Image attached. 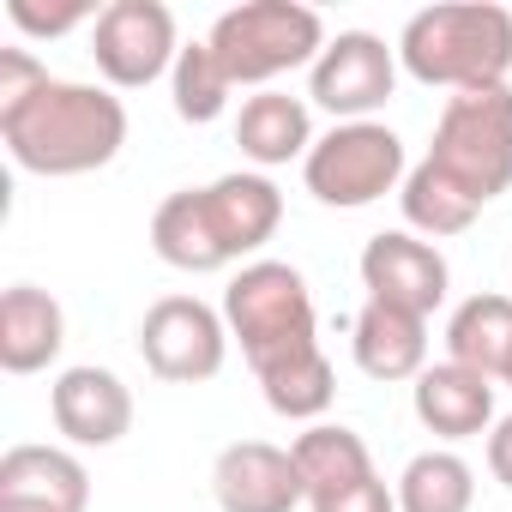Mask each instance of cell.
<instances>
[{
    "instance_id": "cell-5",
    "label": "cell",
    "mask_w": 512,
    "mask_h": 512,
    "mask_svg": "<svg viewBox=\"0 0 512 512\" xmlns=\"http://www.w3.org/2000/svg\"><path fill=\"white\" fill-rule=\"evenodd\" d=\"M205 43L223 61L229 85L272 91V79H284L296 67H314L332 37H326V19L314 7H302V0H247V7H229L211 25Z\"/></svg>"
},
{
    "instance_id": "cell-17",
    "label": "cell",
    "mask_w": 512,
    "mask_h": 512,
    "mask_svg": "<svg viewBox=\"0 0 512 512\" xmlns=\"http://www.w3.org/2000/svg\"><path fill=\"white\" fill-rule=\"evenodd\" d=\"M67 350V314L49 290L13 284L0 296V368L7 374H43Z\"/></svg>"
},
{
    "instance_id": "cell-9",
    "label": "cell",
    "mask_w": 512,
    "mask_h": 512,
    "mask_svg": "<svg viewBox=\"0 0 512 512\" xmlns=\"http://www.w3.org/2000/svg\"><path fill=\"white\" fill-rule=\"evenodd\" d=\"M398 49H386V37L374 31H338L320 61L308 67V97L338 121H374V109L392 103L398 91Z\"/></svg>"
},
{
    "instance_id": "cell-28",
    "label": "cell",
    "mask_w": 512,
    "mask_h": 512,
    "mask_svg": "<svg viewBox=\"0 0 512 512\" xmlns=\"http://www.w3.org/2000/svg\"><path fill=\"white\" fill-rule=\"evenodd\" d=\"M0 512H49V506H25V500H0Z\"/></svg>"
},
{
    "instance_id": "cell-11",
    "label": "cell",
    "mask_w": 512,
    "mask_h": 512,
    "mask_svg": "<svg viewBox=\"0 0 512 512\" xmlns=\"http://www.w3.org/2000/svg\"><path fill=\"white\" fill-rule=\"evenodd\" d=\"M211 500H217V512H296V506H308V488H302L290 446L235 440L211 464Z\"/></svg>"
},
{
    "instance_id": "cell-23",
    "label": "cell",
    "mask_w": 512,
    "mask_h": 512,
    "mask_svg": "<svg viewBox=\"0 0 512 512\" xmlns=\"http://www.w3.org/2000/svg\"><path fill=\"white\" fill-rule=\"evenodd\" d=\"M169 97H175V115H181L187 127H211V121L229 109L235 85H229V73H223V61L211 55L205 37H199V43H181L175 73H169Z\"/></svg>"
},
{
    "instance_id": "cell-13",
    "label": "cell",
    "mask_w": 512,
    "mask_h": 512,
    "mask_svg": "<svg viewBox=\"0 0 512 512\" xmlns=\"http://www.w3.org/2000/svg\"><path fill=\"white\" fill-rule=\"evenodd\" d=\"M199 199H205V223H211V235H217L229 266L247 260V253H260L278 235V223H284V193L260 169L217 175L211 187H199Z\"/></svg>"
},
{
    "instance_id": "cell-25",
    "label": "cell",
    "mask_w": 512,
    "mask_h": 512,
    "mask_svg": "<svg viewBox=\"0 0 512 512\" xmlns=\"http://www.w3.org/2000/svg\"><path fill=\"white\" fill-rule=\"evenodd\" d=\"M7 19H13L25 37H67V31H79V25H97V7H91V0H61V7L7 0Z\"/></svg>"
},
{
    "instance_id": "cell-8",
    "label": "cell",
    "mask_w": 512,
    "mask_h": 512,
    "mask_svg": "<svg viewBox=\"0 0 512 512\" xmlns=\"http://www.w3.org/2000/svg\"><path fill=\"white\" fill-rule=\"evenodd\" d=\"M181 37L163 0H109L91 25V61L115 91H145L163 73H175Z\"/></svg>"
},
{
    "instance_id": "cell-19",
    "label": "cell",
    "mask_w": 512,
    "mask_h": 512,
    "mask_svg": "<svg viewBox=\"0 0 512 512\" xmlns=\"http://www.w3.org/2000/svg\"><path fill=\"white\" fill-rule=\"evenodd\" d=\"M290 458H296V470H302L308 506H314V500H332V494H344V488H356V482H368V476H380L368 440H362L356 428H344V422H314V428H302L296 446H290Z\"/></svg>"
},
{
    "instance_id": "cell-12",
    "label": "cell",
    "mask_w": 512,
    "mask_h": 512,
    "mask_svg": "<svg viewBox=\"0 0 512 512\" xmlns=\"http://www.w3.org/2000/svg\"><path fill=\"white\" fill-rule=\"evenodd\" d=\"M49 416L55 428L67 434V446H121L133 434V392L115 368H97V362H79V368H61L55 386H49Z\"/></svg>"
},
{
    "instance_id": "cell-7",
    "label": "cell",
    "mask_w": 512,
    "mask_h": 512,
    "mask_svg": "<svg viewBox=\"0 0 512 512\" xmlns=\"http://www.w3.org/2000/svg\"><path fill=\"white\" fill-rule=\"evenodd\" d=\"M139 356L169 386H205L229 362V320L199 296H163L139 320Z\"/></svg>"
},
{
    "instance_id": "cell-21",
    "label": "cell",
    "mask_w": 512,
    "mask_h": 512,
    "mask_svg": "<svg viewBox=\"0 0 512 512\" xmlns=\"http://www.w3.org/2000/svg\"><path fill=\"white\" fill-rule=\"evenodd\" d=\"M151 253H157L163 266H175V272H193V278L229 266L223 247H217V235H211V223H205L199 187H181V193H169L151 211Z\"/></svg>"
},
{
    "instance_id": "cell-1",
    "label": "cell",
    "mask_w": 512,
    "mask_h": 512,
    "mask_svg": "<svg viewBox=\"0 0 512 512\" xmlns=\"http://www.w3.org/2000/svg\"><path fill=\"white\" fill-rule=\"evenodd\" d=\"M512 187V85L458 91L446 97L428 157L404 175L398 205L404 223L428 241L464 235L482 205H494Z\"/></svg>"
},
{
    "instance_id": "cell-20",
    "label": "cell",
    "mask_w": 512,
    "mask_h": 512,
    "mask_svg": "<svg viewBox=\"0 0 512 512\" xmlns=\"http://www.w3.org/2000/svg\"><path fill=\"white\" fill-rule=\"evenodd\" d=\"M446 362L500 380L512 362V296H470L446 320Z\"/></svg>"
},
{
    "instance_id": "cell-2",
    "label": "cell",
    "mask_w": 512,
    "mask_h": 512,
    "mask_svg": "<svg viewBox=\"0 0 512 512\" xmlns=\"http://www.w3.org/2000/svg\"><path fill=\"white\" fill-rule=\"evenodd\" d=\"M0 145L25 175H91L109 169L127 145V103L103 85H79V79H49L31 109H19L13 121H0Z\"/></svg>"
},
{
    "instance_id": "cell-22",
    "label": "cell",
    "mask_w": 512,
    "mask_h": 512,
    "mask_svg": "<svg viewBox=\"0 0 512 512\" xmlns=\"http://www.w3.org/2000/svg\"><path fill=\"white\" fill-rule=\"evenodd\" d=\"M476 506V470L452 452H416L398 476V512H470Z\"/></svg>"
},
{
    "instance_id": "cell-16",
    "label": "cell",
    "mask_w": 512,
    "mask_h": 512,
    "mask_svg": "<svg viewBox=\"0 0 512 512\" xmlns=\"http://www.w3.org/2000/svg\"><path fill=\"white\" fill-rule=\"evenodd\" d=\"M350 350H356V368L368 380H416L428 368V320L422 314H404L392 302H362L356 326H350Z\"/></svg>"
},
{
    "instance_id": "cell-26",
    "label": "cell",
    "mask_w": 512,
    "mask_h": 512,
    "mask_svg": "<svg viewBox=\"0 0 512 512\" xmlns=\"http://www.w3.org/2000/svg\"><path fill=\"white\" fill-rule=\"evenodd\" d=\"M314 512H398V488L368 476V482H356V488H344L332 500H314Z\"/></svg>"
},
{
    "instance_id": "cell-15",
    "label": "cell",
    "mask_w": 512,
    "mask_h": 512,
    "mask_svg": "<svg viewBox=\"0 0 512 512\" xmlns=\"http://www.w3.org/2000/svg\"><path fill=\"white\" fill-rule=\"evenodd\" d=\"M0 500H25L49 512H85L91 506V470L67 446H7L0 458Z\"/></svg>"
},
{
    "instance_id": "cell-4",
    "label": "cell",
    "mask_w": 512,
    "mask_h": 512,
    "mask_svg": "<svg viewBox=\"0 0 512 512\" xmlns=\"http://www.w3.org/2000/svg\"><path fill=\"white\" fill-rule=\"evenodd\" d=\"M398 67L416 85L440 91H488L512 73V13L488 0H446V7L410 13L398 31Z\"/></svg>"
},
{
    "instance_id": "cell-27",
    "label": "cell",
    "mask_w": 512,
    "mask_h": 512,
    "mask_svg": "<svg viewBox=\"0 0 512 512\" xmlns=\"http://www.w3.org/2000/svg\"><path fill=\"white\" fill-rule=\"evenodd\" d=\"M488 470H494L500 488H512V416H500L488 428Z\"/></svg>"
},
{
    "instance_id": "cell-10",
    "label": "cell",
    "mask_w": 512,
    "mask_h": 512,
    "mask_svg": "<svg viewBox=\"0 0 512 512\" xmlns=\"http://www.w3.org/2000/svg\"><path fill=\"white\" fill-rule=\"evenodd\" d=\"M362 290H368V302H392V308H404V314H434L440 302H446V290H452V266H446V253L428 241V235H416V229H380V235H368V247H362Z\"/></svg>"
},
{
    "instance_id": "cell-24",
    "label": "cell",
    "mask_w": 512,
    "mask_h": 512,
    "mask_svg": "<svg viewBox=\"0 0 512 512\" xmlns=\"http://www.w3.org/2000/svg\"><path fill=\"white\" fill-rule=\"evenodd\" d=\"M55 73L31 55V49H0V121H13L19 109H31V97L49 85Z\"/></svg>"
},
{
    "instance_id": "cell-18",
    "label": "cell",
    "mask_w": 512,
    "mask_h": 512,
    "mask_svg": "<svg viewBox=\"0 0 512 512\" xmlns=\"http://www.w3.org/2000/svg\"><path fill=\"white\" fill-rule=\"evenodd\" d=\"M235 145L247 163H260V169H284V163H308L314 151V115L302 97L290 91H253L235 115Z\"/></svg>"
},
{
    "instance_id": "cell-3",
    "label": "cell",
    "mask_w": 512,
    "mask_h": 512,
    "mask_svg": "<svg viewBox=\"0 0 512 512\" xmlns=\"http://www.w3.org/2000/svg\"><path fill=\"white\" fill-rule=\"evenodd\" d=\"M223 320H229V338L241 344V356H247L260 386L290 374V368H308L314 356H326L308 278L290 260H247L223 290Z\"/></svg>"
},
{
    "instance_id": "cell-29",
    "label": "cell",
    "mask_w": 512,
    "mask_h": 512,
    "mask_svg": "<svg viewBox=\"0 0 512 512\" xmlns=\"http://www.w3.org/2000/svg\"><path fill=\"white\" fill-rule=\"evenodd\" d=\"M500 380H506V386H512V362H506V374H500Z\"/></svg>"
},
{
    "instance_id": "cell-6",
    "label": "cell",
    "mask_w": 512,
    "mask_h": 512,
    "mask_svg": "<svg viewBox=\"0 0 512 512\" xmlns=\"http://www.w3.org/2000/svg\"><path fill=\"white\" fill-rule=\"evenodd\" d=\"M404 175H410V157L386 121H338L332 133L314 139V151L302 163L308 193L332 211H362V205L386 199L392 187H404Z\"/></svg>"
},
{
    "instance_id": "cell-14",
    "label": "cell",
    "mask_w": 512,
    "mask_h": 512,
    "mask_svg": "<svg viewBox=\"0 0 512 512\" xmlns=\"http://www.w3.org/2000/svg\"><path fill=\"white\" fill-rule=\"evenodd\" d=\"M410 404H416V422L428 434H440L446 446L494 428V380H482L458 362H428L410 386Z\"/></svg>"
}]
</instances>
